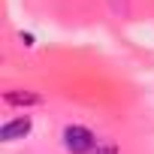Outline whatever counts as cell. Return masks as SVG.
<instances>
[{
    "label": "cell",
    "mask_w": 154,
    "mask_h": 154,
    "mask_svg": "<svg viewBox=\"0 0 154 154\" xmlns=\"http://www.w3.org/2000/svg\"><path fill=\"white\" fill-rule=\"evenodd\" d=\"M91 154H118V145L109 142V139H97V145H94Z\"/></svg>",
    "instance_id": "277c9868"
},
{
    "label": "cell",
    "mask_w": 154,
    "mask_h": 154,
    "mask_svg": "<svg viewBox=\"0 0 154 154\" xmlns=\"http://www.w3.org/2000/svg\"><path fill=\"white\" fill-rule=\"evenodd\" d=\"M30 127H33V121H30L27 115H21V118H15V121H6L3 127H0V139H3V142L24 139V136L30 133Z\"/></svg>",
    "instance_id": "7a4b0ae2"
},
{
    "label": "cell",
    "mask_w": 154,
    "mask_h": 154,
    "mask_svg": "<svg viewBox=\"0 0 154 154\" xmlns=\"http://www.w3.org/2000/svg\"><path fill=\"white\" fill-rule=\"evenodd\" d=\"M63 145H66V151H72V154H91L94 145H97V136H94L88 127H82V124H69V127L63 130Z\"/></svg>",
    "instance_id": "6da1fadb"
},
{
    "label": "cell",
    "mask_w": 154,
    "mask_h": 154,
    "mask_svg": "<svg viewBox=\"0 0 154 154\" xmlns=\"http://www.w3.org/2000/svg\"><path fill=\"white\" fill-rule=\"evenodd\" d=\"M3 100H6L9 106H39V103H42V97L33 94V91H9Z\"/></svg>",
    "instance_id": "3957f363"
}]
</instances>
